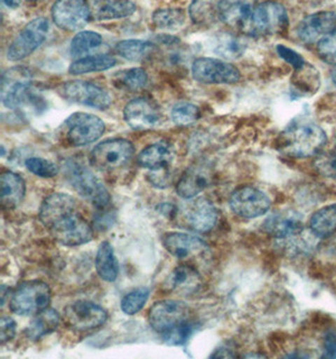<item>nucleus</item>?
I'll return each mask as SVG.
<instances>
[{"instance_id":"obj_1","label":"nucleus","mask_w":336,"mask_h":359,"mask_svg":"<svg viewBox=\"0 0 336 359\" xmlns=\"http://www.w3.org/2000/svg\"><path fill=\"white\" fill-rule=\"evenodd\" d=\"M151 328L168 344L181 346L193 334L195 323L187 304L178 300H164L153 305L149 311Z\"/></svg>"},{"instance_id":"obj_2","label":"nucleus","mask_w":336,"mask_h":359,"mask_svg":"<svg viewBox=\"0 0 336 359\" xmlns=\"http://www.w3.org/2000/svg\"><path fill=\"white\" fill-rule=\"evenodd\" d=\"M328 142L325 131L312 123L290 125L284 133L285 153L295 158H312L321 153Z\"/></svg>"},{"instance_id":"obj_3","label":"nucleus","mask_w":336,"mask_h":359,"mask_svg":"<svg viewBox=\"0 0 336 359\" xmlns=\"http://www.w3.org/2000/svg\"><path fill=\"white\" fill-rule=\"evenodd\" d=\"M0 97L3 105L12 110L42 102L31 85V71L25 67H13L3 74Z\"/></svg>"},{"instance_id":"obj_4","label":"nucleus","mask_w":336,"mask_h":359,"mask_svg":"<svg viewBox=\"0 0 336 359\" xmlns=\"http://www.w3.org/2000/svg\"><path fill=\"white\" fill-rule=\"evenodd\" d=\"M64 174L69 184L75 188L83 198L90 201L94 207L104 210L111 202L106 187L94 175L91 169L77 161H66Z\"/></svg>"},{"instance_id":"obj_5","label":"nucleus","mask_w":336,"mask_h":359,"mask_svg":"<svg viewBox=\"0 0 336 359\" xmlns=\"http://www.w3.org/2000/svg\"><path fill=\"white\" fill-rule=\"evenodd\" d=\"M52 292L43 281H27L13 291L9 308L17 316H36L50 306Z\"/></svg>"},{"instance_id":"obj_6","label":"nucleus","mask_w":336,"mask_h":359,"mask_svg":"<svg viewBox=\"0 0 336 359\" xmlns=\"http://www.w3.org/2000/svg\"><path fill=\"white\" fill-rule=\"evenodd\" d=\"M134 145L125 139H112L94 147L90 161L104 172H113L126 167L134 156Z\"/></svg>"},{"instance_id":"obj_7","label":"nucleus","mask_w":336,"mask_h":359,"mask_svg":"<svg viewBox=\"0 0 336 359\" xmlns=\"http://www.w3.org/2000/svg\"><path fill=\"white\" fill-rule=\"evenodd\" d=\"M50 20L46 18H36L25 25L14 42L10 44L6 57L9 61H22L25 57L31 56L34 50L39 48L50 36Z\"/></svg>"},{"instance_id":"obj_8","label":"nucleus","mask_w":336,"mask_h":359,"mask_svg":"<svg viewBox=\"0 0 336 359\" xmlns=\"http://www.w3.org/2000/svg\"><path fill=\"white\" fill-rule=\"evenodd\" d=\"M63 99L78 105L106 110L112 104V97L104 87L88 81H69L58 88Z\"/></svg>"},{"instance_id":"obj_9","label":"nucleus","mask_w":336,"mask_h":359,"mask_svg":"<svg viewBox=\"0 0 336 359\" xmlns=\"http://www.w3.org/2000/svg\"><path fill=\"white\" fill-rule=\"evenodd\" d=\"M106 129L105 123L96 115L77 112L64 123V135L71 145L86 147L99 140Z\"/></svg>"},{"instance_id":"obj_10","label":"nucleus","mask_w":336,"mask_h":359,"mask_svg":"<svg viewBox=\"0 0 336 359\" xmlns=\"http://www.w3.org/2000/svg\"><path fill=\"white\" fill-rule=\"evenodd\" d=\"M249 27L255 34L261 36L284 33L288 27V15L285 6L276 1H265L255 6Z\"/></svg>"},{"instance_id":"obj_11","label":"nucleus","mask_w":336,"mask_h":359,"mask_svg":"<svg viewBox=\"0 0 336 359\" xmlns=\"http://www.w3.org/2000/svg\"><path fill=\"white\" fill-rule=\"evenodd\" d=\"M194 80L208 85H230L241 80V74L232 63L214 58H198L192 66Z\"/></svg>"},{"instance_id":"obj_12","label":"nucleus","mask_w":336,"mask_h":359,"mask_svg":"<svg viewBox=\"0 0 336 359\" xmlns=\"http://www.w3.org/2000/svg\"><path fill=\"white\" fill-rule=\"evenodd\" d=\"M91 18L88 0H57L52 8V19L63 31H80Z\"/></svg>"},{"instance_id":"obj_13","label":"nucleus","mask_w":336,"mask_h":359,"mask_svg":"<svg viewBox=\"0 0 336 359\" xmlns=\"http://www.w3.org/2000/svg\"><path fill=\"white\" fill-rule=\"evenodd\" d=\"M64 323L77 332H88L100 328L107 320L106 310L92 302H76L63 311Z\"/></svg>"},{"instance_id":"obj_14","label":"nucleus","mask_w":336,"mask_h":359,"mask_svg":"<svg viewBox=\"0 0 336 359\" xmlns=\"http://www.w3.org/2000/svg\"><path fill=\"white\" fill-rule=\"evenodd\" d=\"M230 205L237 216L252 219L267 213L271 208V199L255 187H241L232 193Z\"/></svg>"},{"instance_id":"obj_15","label":"nucleus","mask_w":336,"mask_h":359,"mask_svg":"<svg viewBox=\"0 0 336 359\" xmlns=\"http://www.w3.org/2000/svg\"><path fill=\"white\" fill-rule=\"evenodd\" d=\"M50 231L57 241L69 248L85 245L94 237V231L88 221L76 212L55 223Z\"/></svg>"},{"instance_id":"obj_16","label":"nucleus","mask_w":336,"mask_h":359,"mask_svg":"<svg viewBox=\"0 0 336 359\" xmlns=\"http://www.w3.org/2000/svg\"><path fill=\"white\" fill-rule=\"evenodd\" d=\"M125 121L134 130L148 131L155 129L162 123V112L159 107L151 100L139 99L131 100L125 106Z\"/></svg>"},{"instance_id":"obj_17","label":"nucleus","mask_w":336,"mask_h":359,"mask_svg":"<svg viewBox=\"0 0 336 359\" xmlns=\"http://www.w3.org/2000/svg\"><path fill=\"white\" fill-rule=\"evenodd\" d=\"M336 29L334 12H318L307 15L298 25V37L304 43H315Z\"/></svg>"},{"instance_id":"obj_18","label":"nucleus","mask_w":336,"mask_h":359,"mask_svg":"<svg viewBox=\"0 0 336 359\" xmlns=\"http://www.w3.org/2000/svg\"><path fill=\"white\" fill-rule=\"evenodd\" d=\"M162 245L167 248L169 254L181 260L197 257L204 254L208 250V245L204 240H202L198 236L184 232L167 233L162 237Z\"/></svg>"},{"instance_id":"obj_19","label":"nucleus","mask_w":336,"mask_h":359,"mask_svg":"<svg viewBox=\"0 0 336 359\" xmlns=\"http://www.w3.org/2000/svg\"><path fill=\"white\" fill-rule=\"evenodd\" d=\"M218 210L206 198L194 199L184 211V221L197 232H209L218 222Z\"/></svg>"},{"instance_id":"obj_20","label":"nucleus","mask_w":336,"mask_h":359,"mask_svg":"<svg viewBox=\"0 0 336 359\" xmlns=\"http://www.w3.org/2000/svg\"><path fill=\"white\" fill-rule=\"evenodd\" d=\"M76 212V199L67 193H52L39 208V219L50 229L55 223Z\"/></svg>"},{"instance_id":"obj_21","label":"nucleus","mask_w":336,"mask_h":359,"mask_svg":"<svg viewBox=\"0 0 336 359\" xmlns=\"http://www.w3.org/2000/svg\"><path fill=\"white\" fill-rule=\"evenodd\" d=\"M211 169L204 164H194L183 173L176 183V193L181 198L193 199L209 186Z\"/></svg>"},{"instance_id":"obj_22","label":"nucleus","mask_w":336,"mask_h":359,"mask_svg":"<svg viewBox=\"0 0 336 359\" xmlns=\"http://www.w3.org/2000/svg\"><path fill=\"white\" fill-rule=\"evenodd\" d=\"M262 227L274 238H290L302 232L304 222L296 212H279L267 218Z\"/></svg>"},{"instance_id":"obj_23","label":"nucleus","mask_w":336,"mask_h":359,"mask_svg":"<svg viewBox=\"0 0 336 359\" xmlns=\"http://www.w3.org/2000/svg\"><path fill=\"white\" fill-rule=\"evenodd\" d=\"M255 8V0H219V18L230 28L249 25Z\"/></svg>"},{"instance_id":"obj_24","label":"nucleus","mask_w":336,"mask_h":359,"mask_svg":"<svg viewBox=\"0 0 336 359\" xmlns=\"http://www.w3.org/2000/svg\"><path fill=\"white\" fill-rule=\"evenodd\" d=\"M91 17L94 20L126 18L136 11L131 0H88Z\"/></svg>"},{"instance_id":"obj_25","label":"nucleus","mask_w":336,"mask_h":359,"mask_svg":"<svg viewBox=\"0 0 336 359\" xmlns=\"http://www.w3.org/2000/svg\"><path fill=\"white\" fill-rule=\"evenodd\" d=\"M174 159V153L168 144H151L144 149L139 155L137 161L141 167L149 169L150 172L169 169Z\"/></svg>"},{"instance_id":"obj_26","label":"nucleus","mask_w":336,"mask_h":359,"mask_svg":"<svg viewBox=\"0 0 336 359\" xmlns=\"http://www.w3.org/2000/svg\"><path fill=\"white\" fill-rule=\"evenodd\" d=\"M25 196L24 180L14 172H4L0 177V198L6 208L18 207Z\"/></svg>"},{"instance_id":"obj_27","label":"nucleus","mask_w":336,"mask_h":359,"mask_svg":"<svg viewBox=\"0 0 336 359\" xmlns=\"http://www.w3.org/2000/svg\"><path fill=\"white\" fill-rule=\"evenodd\" d=\"M59 322H61V316L56 310L47 308L33 318V320L24 330L25 335L31 341H39L46 335L53 333L58 328Z\"/></svg>"},{"instance_id":"obj_28","label":"nucleus","mask_w":336,"mask_h":359,"mask_svg":"<svg viewBox=\"0 0 336 359\" xmlns=\"http://www.w3.org/2000/svg\"><path fill=\"white\" fill-rule=\"evenodd\" d=\"M169 289L178 292H193L202 284L200 273L189 265H179L175 267L169 276Z\"/></svg>"},{"instance_id":"obj_29","label":"nucleus","mask_w":336,"mask_h":359,"mask_svg":"<svg viewBox=\"0 0 336 359\" xmlns=\"http://www.w3.org/2000/svg\"><path fill=\"white\" fill-rule=\"evenodd\" d=\"M116 60L110 55H91V56L82 57L76 60L75 62L69 66V74H86L94 72H104L107 69L116 66Z\"/></svg>"},{"instance_id":"obj_30","label":"nucleus","mask_w":336,"mask_h":359,"mask_svg":"<svg viewBox=\"0 0 336 359\" xmlns=\"http://www.w3.org/2000/svg\"><path fill=\"white\" fill-rule=\"evenodd\" d=\"M96 270L101 279L113 283L118 279V264L110 242H102L96 255Z\"/></svg>"},{"instance_id":"obj_31","label":"nucleus","mask_w":336,"mask_h":359,"mask_svg":"<svg viewBox=\"0 0 336 359\" xmlns=\"http://www.w3.org/2000/svg\"><path fill=\"white\" fill-rule=\"evenodd\" d=\"M310 229L318 238H328L336 232V203L314 213L310 218Z\"/></svg>"},{"instance_id":"obj_32","label":"nucleus","mask_w":336,"mask_h":359,"mask_svg":"<svg viewBox=\"0 0 336 359\" xmlns=\"http://www.w3.org/2000/svg\"><path fill=\"white\" fill-rule=\"evenodd\" d=\"M104 43L102 37L99 33L91 31H81L77 33L71 46H69V53L75 58L91 56L92 52L100 48Z\"/></svg>"},{"instance_id":"obj_33","label":"nucleus","mask_w":336,"mask_h":359,"mask_svg":"<svg viewBox=\"0 0 336 359\" xmlns=\"http://www.w3.org/2000/svg\"><path fill=\"white\" fill-rule=\"evenodd\" d=\"M116 50L125 60L131 62H139L149 57L154 50H156V47L155 44L151 43L149 41L126 39L118 43Z\"/></svg>"},{"instance_id":"obj_34","label":"nucleus","mask_w":336,"mask_h":359,"mask_svg":"<svg viewBox=\"0 0 336 359\" xmlns=\"http://www.w3.org/2000/svg\"><path fill=\"white\" fill-rule=\"evenodd\" d=\"M247 48V42L243 38L238 37L233 33L219 34L216 39L214 52L225 60H236L244 53Z\"/></svg>"},{"instance_id":"obj_35","label":"nucleus","mask_w":336,"mask_h":359,"mask_svg":"<svg viewBox=\"0 0 336 359\" xmlns=\"http://www.w3.org/2000/svg\"><path fill=\"white\" fill-rule=\"evenodd\" d=\"M219 0H193L189 15L195 25H211L219 15Z\"/></svg>"},{"instance_id":"obj_36","label":"nucleus","mask_w":336,"mask_h":359,"mask_svg":"<svg viewBox=\"0 0 336 359\" xmlns=\"http://www.w3.org/2000/svg\"><path fill=\"white\" fill-rule=\"evenodd\" d=\"M153 23L159 31H179L186 25V13L181 9H159L153 14Z\"/></svg>"},{"instance_id":"obj_37","label":"nucleus","mask_w":336,"mask_h":359,"mask_svg":"<svg viewBox=\"0 0 336 359\" xmlns=\"http://www.w3.org/2000/svg\"><path fill=\"white\" fill-rule=\"evenodd\" d=\"M115 82L127 91H140L148 83V74L143 69H125L116 74Z\"/></svg>"},{"instance_id":"obj_38","label":"nucleus","mask_w":336,"mask_h":359,"mask_svg":"<svg viewBox=\"0 0 336 359\" xmlns=\"http://www.w3.org/2000/svg\"><path fill=\"white\" fill-rule=\"evenodd\" d=\"M172 120L179 126L192 125L200 118V110L198 106L188 101H179L172 109Z\"/></svg>"},{"instance_id":"obj_39","label":"nucleus","mask_w":336,"mask_h":359,"mask_svg":"<svg viewBox=\"0 0 336 359\" xmlns=\"http://www.w3.org/2000/svg\"><path fill=\"white\" fill-rule=\"evenodd\" d=\"M149 297L150 290L148 287H137L122 297L121 310L126 316H135L145 306Z\"/></svg>"},{"instance_id":"obj_40","label":"nucleus","mask_w":336,"mask_h":359,"mask_svg":"<svg viewBox=\"0 0 336 359\" xmlns=\"http://www.w3.org/2000/svg\"><path fill=\"white\" fill-rule=\"evenodd\" d=\"M25 168L31 173L41 178H53L59 172V169L53 161H47L43 158H28L25 161Z\"/></svg>"},{"instance_id":"obj_41","label":"nucleus","mask_w":336,"mask_h":359,"mask_svg":"<svg viewBox=\"0 0 336 359\" xmlns=\"http://www.w3.org/2000/svg\"><path fill=\"white\" fill-rule=\"evenodd\" d=\"M318 55L324 62L336 66V31L318 41Z\"/></svg>"},{"instance_id":"obj_42","label":"nucleus","mask_w":336,"mask_h":359,"mask_svg":"<svg viewBox=\"0 0 336 359\" xmlns=\"http://www.w3.org/2000/svg\"><path fill=\"white\" fill-rule=\"evenodd\" d=\"M315 168L320 174L329 178H336V151L318 155L315 161Z\"/></svg>"},{"instance_id":"obj_43","label":"nucleus","mask_w":336,"mask_h":359,"mask_svg":"<svg viewBox=\"0 0 336 359\" xmlns=\"http://www.w3.org/2000/svg\"><path fill=\"white\" fill-rule=\"evenodd\" d=\"M277 52L280 55L282 60H285L287 63H290L293 66V69H299L305 66V60L304 57L299 55L298 52L288 48L286 46H277Z\"/></svg>"},{"instance_id":"obj_44","label":"nucleus","mask_w":336,"mask_h":359,"mask_svg":"<svg viewBox=\"0 0 336 359\" xmlns=\"http://www.w3.org/2000/svg\"><path fill=\"white\" fill-rule=\"evenodd\" d=\"M17 333V324L10 316H3L0 319V341L6 344L12 341Z\"/></svg>"},{"instance_id":"obj_45","label":"nucleus","mask_w":336,"mask_h":359,"mask_svg":"<svg viewBox=\"0 0 336 359\" xmlns=\"http://www.w3.org/2000/svg\"><path fill=\"white\" fill-rule=\"evenodd\" d=\"M150 182L158 187V188H165L169 186L170 182V174L169 169H162V170H154L150 172Z\"/></svg>"},{"instance_id":"obj_46","label":"nucleus","mask_w":336,"mask_h":359,"mask_svg":"<svg viewBox=\"0 0 336 359\" xmlns=\"http://www.w3.org/2000/svg\"><path fill=\"white\" fill-rule=\"evenodd\" d=\"M323 358H336V333L334 332H329L325 337Z\"/></svg>"},{"instance_id":"obj_47","label":"nucleus","mask_w":336,"mask_h":359,"mask_svg":"<svg viewBox=\"0 0 336 359\" xmlns=\"http://www.w3.org/2000/svg\"><path fill=\"white\" fill-rule=\"evenodd\" d=\"M211 358H236V354L233 348L228 344H220L213 354H211Z\"/></svg>"},{"instance_id":"obj_48","label":"nucleus","mask_w":336,"mask_h":359,"mask_svg":"<svg viewBox=\"0 0 336 359\" xmlns=\"http://www.w3.org/2000/svg\"><path fill=\"white\" fill-rule=\"evenodd\" d=\"M1 3L4 6H8L9 9H15V8H18L20 6L22 0H1Z\"/></svg>"},{"instance_id":"obj_49","label":"nucleus","mask_w":336,"mask_h":359,"mask_svg":"<svg viewBox=\"0 0 336 359\" xmlns=\"http://www.w3.org/2000/svg\"><path fill=\"white\" fill-rule=\"evenodd\" d=\"M6 286H1V305L6 304Z\"/></svg>"},{"instance_id":"obj_50","label":"nucleus","mask_w":336,"mask_h":359,"mask_svg":"<svg viewBox=\"0 0 336 359\" xmlns=\"http://www.w3.org/2000/svg\"><path fill=\"white\" fill-rule=\"evenodd\" d=\"M330 77L331 81H332V83H334V85H335L336 87V66H334V69L331 71Z\"/></svg>"},{"instance_id":"obj_51","label":"nucleus","mask_w":336,"mask_h":359,"mask_svg":"<svg viewBox=\"0 0 336 359\" xmlns=\"http://www.w3.org/2000/svg\"><path fill=\"white\" fill-rule=\"evenodd\" d=\"M29 1H39V0H29Z\"/></svg>"},{"instance_id":"obj_52","label":"nucleus","mask_w":336,"mask_h":359,"mask_svg":"<svg viewBox=\"0 0 336 359\" xmlns=\"http://www.w3.org/2000/svg\"><path fill=\"white\" fill-rule=\"evenodd\" d=\"M335 148H336V147H335Z\"/></svg>"}]
</instances>
